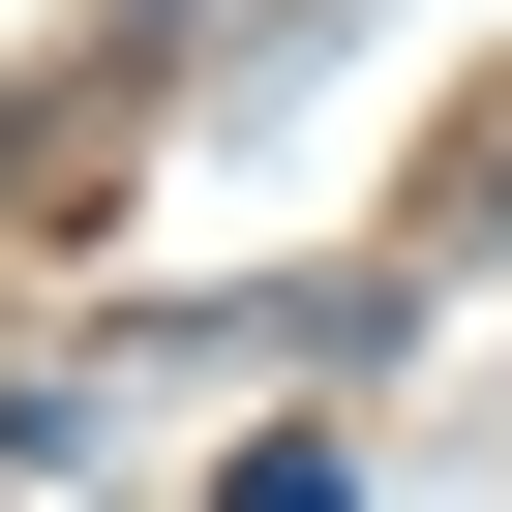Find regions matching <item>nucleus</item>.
<instances>
[{
    "instance_id": "1",
    "label": "nucleus",
    "mask_w": 512,
    "mask_h": 512,
    "mask_svg": "<svg viewBox=\"0 0 512 512\" xmlns=\"http://www.w3.org/2000/svg\"><path fill=\"white\" fill-rule=\"evenodd\" d=\"M211 512H362V452H302V422H272V452H211Z\"/></svg>"
}]
</instances>
